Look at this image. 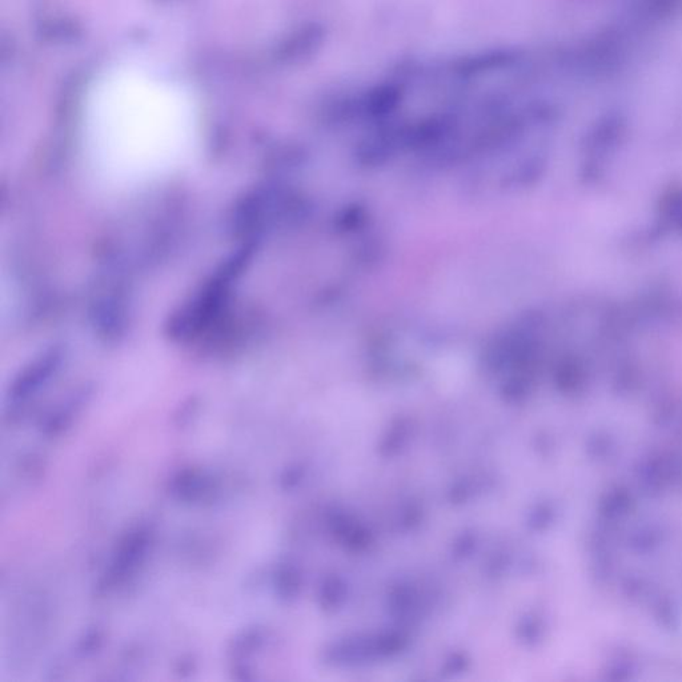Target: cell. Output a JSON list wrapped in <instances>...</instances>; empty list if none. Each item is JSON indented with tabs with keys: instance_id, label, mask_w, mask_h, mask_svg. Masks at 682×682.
<instances>
[{
	"instance_id": "6da1fadb",
	"label": "cell",
	"mask_w": 682,
	"mask_h": 682,
	"mask_svg": "<svg viewBox=\"0 0 682 682\" xmlns=\"http://www.w3.org/2000/svg\"><path fill=\"white\" fill-rule=\"evenodd\" d=\"M198 127L195 103L180 84L147 68L119 66L87 95L85 156L103 183L143 187L187 163Z\"/></svg>"
}]
</instances>
